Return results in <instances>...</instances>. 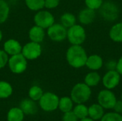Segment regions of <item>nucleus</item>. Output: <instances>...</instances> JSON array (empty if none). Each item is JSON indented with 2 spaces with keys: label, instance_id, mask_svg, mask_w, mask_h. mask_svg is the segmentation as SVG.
I'll return each mask as SVG.
<instances>
[{
  "label": "nucleus",
  "instance_id": "423d86ee",
  "mask_svg": "<svg viewBox=\"0 0 122 121\" xmlns=\"http://www.w3.org/2000/svg\"><path fill=\"white\" fill-rule=\"evenodd\" d=\"M34 21L35 25H37L44 29H47L54 24V16L49 11L41 9L35 14Z\"/></svg>",
  "mask_w": 122,
  "mask_h": 121
},
{
  "label": "nucleus",
  "instance_id": "0eeeda50",
  "mask_svg": "<svg viewBox=\"0 0 122 121\" xmlns=\"http://www.w3.org/2000/svg\"><path fill=\"white\" fill-rule=\"evenodd\" d=\"M46 34L49 38L55 42H61L67 36V29L61 24H54L47 29Z\"/></svg>",
  "mask_w": 122,
  "mask_h": 121
},
{
  "label": "nucleus",
  "instance_id": "20e7f679",
  "mask_svg": "<svg viewBox=\"0 0 122 121\" xmlns=\"http://www.w3.org/2000/svg\"><path fill=\"white\" fill-rule=\"evenodd\" d=\"M39 106L41 108L46 112H51L56 110L59 107V98L54 93L46 92L40 98Z\"/></svg>",
  "mask_w": 122,
  "mask_h": 121
},
{
  "label": "nucleus",
  "instance_id": "473e14b6",
  "mask_svg": "<svg viewBox=\"0 0 122 121\" xmlns=\"http://www.w3.org/2000/svg\"><path fill=\"white\" fill-rule=\"evenodd\" d=\"M117 72L120 74V75H122V56L119 58L117 64Z\"/></svg>",
  "mask_w": 122,
  "mask_h": 121
},
{
  "label": "nucleus",
  "instance_id": "5701e85b",
  "mask_svg": "<svg viewBox=\"0 0 122 121\" xmlns=\"http://www.w3.org/2000/svg\"><path fill=\"white\" fill-rule=\"evenodd\" d=\"M10 8L8 3L4 0H0V24L4 23L9 15Z\"/></svg>",
  "mask_w": 122,
  "mask_h": 121
},
{
  "label": "nucleus",
  "instance_id": "9b49d317",
  "mask_svg": "<svg viewBox=\"0 0 122 121\" xmlns=\"http://www.w3.org/2000/svg\"><path fill=\"white\" fill-rule=\"evenodd\" d=\"M3 50L9 56H14L21 53L22 46L19 41L10 39L6 40L3 46Z\"/></svg>",
  "mask_w": 122,
  "mask_h": 121
},
{
  "label": "nucleus",
  "instance_id": "4468645a",
  "mask_svg": "<svg viewBox=\"0 0 122 121\" xmlns=\"http://www.w3.org/2000/svg\"><path fill=\"white\" fill-rule=\"evenodd\" d=\"M95 18V12L94 9L87 8L80 11L79 14V20L83 24H89L93 22Z\"/></svg>",
  "mask_w": 122,
  "mask_h": 121
},
{
  "label": "nucleus",
  "instance_id": "412c9836",
  "mask_svg": "<svg viewBox=\"0 0 122 121\" xmlns=\"http://www.w3.org/2000/svg\"><path fill=\"white\" fill-rule=\"evenodd\" d=\"M100 81H101V76L97 72L89 73L84 78L85 83L89 87H94L97 86L99 83Z\"/></svg>",
  "mask_w": 122,
  "mask_h": 121
},
{
  "label": "nucleus",
  "instance_id": "6ab92c4d",
  "mask_svg": "<svg viewBox=\"0 0 122 121\" xmlns=\"http://www.w3.org/2000/svg\"><path fill=\"white\" fill-rule=\"evenodd\" d=\"M12 93L13 88L11 85L5 81H0V98H8L12 95Z\"/></svg>",
  "mask_w": 122,
  "mask_h": 121
},
{
  "label": "nucleus",
  "instance_id": "39448f33",
  "mask_svg": "<svg viewBox=\"0 0 122 121\" xmlns=\"http://www.w3.org/2000/svg\"><path fill=\"white\" fill-rule=\"evenodd\" d=\"M66 37L72 45H81L86 39V32L81 25L74 24L67 30Z\"/></svg>",
  "mask_w": 122,
  "mask_h": 121
},
{
  "label": "nucleus",
  "instance_id": "f704fd0d",
  "mask_svg": "<svg viewBox=\"0 0 122 121\" xmlns=\"http://www.w3.org/2000/svg\"><path fill=\"white\" fill-rule=\"evenodd\" d=\"M2 38H3V34H2V32H1V31L0 30V41L2 40Z\"/></svg>",
  "mask_w": 122,
  "mask_h": 121
},
{
  "label": "nucleus",
  "instance_id": "2f4dec72",
  "mask_svg": "<svg viewBox=\"0 0 122 121\" xmlns=\"http://www.w3.org/2000/svg\"><path fill=\"white\" fill-rule=\"evenodd\" d=\"M113 108L116 113H118L120 114L122 113V101H117Z\"/></svg>",
  "mask_w": 122,
  "mask_h": 121
},
{
  "label": "nucleus",
  "instance_id": "dca6fc26",
  "mask_svg": "<svg viewBox=\"0 0 122 121\" xmlns=\"http://www.w3.org/2000/svg\"><path fill=\"white\" fill-rule=\"evenodd\" d=\"M89 116L94 121L101 120L104 115V108L99 104H92L89 108Z\"/></svg>",
  "mask_w": 122,
  "mask_h": 121
},
{
  "label": "nucleus",
  "instance_id": "7c9ffc66",
  "mask_svg": "<svg viewBox=\"0 0 122 121\" xmlns=\"http://www.w3.org/2000/svg\"><path fill=\"white\" fill-rule=\"evenodd\" d=\"M60 3V0H44V7L48 9L56 8Z\"/></svg>",
  "mask_w": 122,
  "mask_h": 121
},
{
  "label": "nucleus",
  "instance_id": "f03ea898",
  "mask_svg": "<svg viewBox=\"0 0 122 121\" xmlns=\"http://www.w3.org/2000/svg\"><path fill=\"white\" fill-rule=\"evenodd\" d=\"M92 95L90 87L86 83H79L76 84L71 91V98L74 103L76 104L84 103L86 102Z\"/></svg>",
  "mask_w": 122,
  "mask_h": 121
},
{
  "label": "nucleus",
  "instance_id": "393cba45",
  "mask_svg": "<svg viewBox=\"0 0 122 121\" xmlns=\"http://www.w3.org/2000/svg\"><path fill=\"white\" fill-rule=\"evenodd\" d=\"M28 94L29 98L34 101H37L40 100V98L44 94V92L41 87L38 86H33L29 88Z\"/></svg>",
  "mask_w": 122,
  "mask_h": 121
},
{
  "label": "nucleus",
  "instance_id": "6e6552de",
  "mask_svg": "<svg viewBox=\"0 0 122 121\" xmlns=\"http://www.w3.org/2000/svg\"><path fill=\"white\" fill-rule=\"evenodd\" d=\"M41 46L40 44L29 41L22 46L21 53L29 61L38 58L41 54Z\"/></svg>",
  "mask_w": 122,
  "mask_h": 121
},
{
  "label": "nucleus",
  "instance_id": "c756f323",
  "mask_svg": "<svg viewBox=\"0 0 122 121\" xmlns=\"http://www.w3.org/2000/svg\"><path fill=\"white\" fill-rule=\"evenodd\" d=\"M62 121H79V118L76 116L72 111L64 113L62 116Z\"/></svg>",
  "mask_w": 122,
  "mask_h": 121
},
{
  "label": "nucleus",
  "instance_id": "9d476101",
  "mask_svg": "<svg viewBox=\"0 0 122 121\" xmlns=\"http://www.w3.org/2000/svg\"><path fill=\"white\" fill-rule=\"evenodd\" d=\"M120 81V74L117 71L110 70L103 77V85L107 89H113L116 88Z\"/></svg>",
  "mask_w": 122,
  "mask_h": 121
},
{
  "label": "nucleus",
  "instance_id": "ddd939ff",
  "mask_svg": "<svg viewBox=\"0 0 122 121\" xmlns=\"http://www.w3.org/2000/svg\"><path fill=\"white\" fill-rule=\"evenodd\" d=\"M21 110L26 115H34L37 112V106L34 101L31 98H26L21 101L19 106Z\"/></svg>",
  "mask_w": 122,
  "mask_h": 121
},
{
  "label": "nucleus",
  "instance_id": "f3484780",
  "mask_svg": "<svg viewBox=\"0 0 122 121\" xmlns=\"http://www.w3.org/2000/svg\"><path fill=\"white\" fill-rule=\"evenodd\" d=\"M24 113L20 108H11L7 113V121H23Z\"/></svg>",
  "mask_w": 122,
  "mask_h": 121
},
{
  "label": "nucleus",
  "instance_id": "f257e3e1",
  "mask_svg": "<svg viewBox=\"0 0 122 121\" xmlns=\"http://www.w3.org/2000/svg\"><path fill=\"white\" fill-rule=\"evenodd\" d=\"M66 58L71 66L79 68L86 65L88 56L85 50L80 45H72L68 48Z\"/></svg>",
  "mask_w": 122,
  "mask_h": 121
},
{
  "label": "nucleus",
  "instance_id": "7ed1b4c3",
  "mask_svg": "<svg viewBox=\"0 0 122 121\" xmlns=\"http://www.w3.org/2000/svg\"><path fill=\"white\" fill-rule=\"evenodd\" d=\"M27 59L22 55V53L11 56L9 58L8 66L9 70L15 74H21L24 73L27 68Z\"/></svg>",
  "mask_w": 122,
  "mask_h": 121
},
{
  "label": "nucleus",
  "instance_id": "cd10ccee",
  "mask_svg": "<svg viewBox=\"0 0 122 121\" xmlns=\"http://www.w3.org/2000/svg\"><path fill=\"white\" fill-rule=\"evenodd\" d=\"M103 0H85L86 6L92 9H98L102 5Z\"/></svg>",
  "mask_w": 122,
  "mask_h": 121
},
{
  "label": "nucleus",
  "instance_id": "2eb2a0df",
  "mask_svg": "<svg viewBox=\"0 0 122 121\" xmlns=\"http://www.w3.org/2000/svg\"><path fill=\"white\" fill-rule=\"evenodd\" d=\"M103 65V60L98 55H92L87 58L86 66L91 70L97 71L100 69Z\"/></svg>",
  "mask_w": 122,
  "mask_h": 121
},
{
  "label": "nucleus",
  "instance_id": "c9c22d12",
  "mask_svg": "<svg viewBox=\"0 0 122 121\" xmlns=\"http://www.w3.org/2000/svg\"></svg>",
  "mask_w": 122,
  "mask_h": 121
},
{
  "label": "nucleus",
  "instance_id": "b1692460",
  "mask_svg": "<svg viewBox=\"0 0 122 121\" xmlns=\"http://www.w3.org/2000/svg\"><path fill=\"white\" fill-rule=\"evenodd\" d=\"M72 111L76 115V116L80 120L85 118H87V116H89L88 108L85 105H84L83 103L77 104L74 107V108Z\"/></svg>",
  "mask_w": 122,
  "mask_h": 121
},
{
  "label": "nucleus",
  "instance_id": "a878e982",
  "mask_svg": "<svg viewBox=\"0 0 122 121\" xmlns=\"http://www.w3.org/2000/svg\"><path fill=\"white\" fill-rule=\"evenodd\" d=\"M27 8L31 11H38L44 7V0H24Z\"/></svg>",
  "mask_w": 122,
  "mask_h": 121
},
{
  "label": "nucleus",
  "instance_id": "72a5a7b5",
  "mask_svg": "<svg viewBox=\"0 0 122 121\" xmlns=\"http://www.w3.org/2000/svg\"><path fill=\"white\" fill-rule=\"evenodd\" d=\"M80 121H94L93 119H92L91 118H85L83 119H81Z\"/></svg>",
  "mask_w": 122,
  "mask_h": 121
},
{
  "label": "nucleus",
  "instance_id": "aec40b11",
  "mask_svg": "<svg viewBox=\"0 0 122 121\" xmlns=\"http://www.w3.org/2000/svg\"><path fill=\"white\" fill-rule=\"evenodd\" d=\"M73 101L71 98V97H67V96H64L62 97L59 99V108L60 109V111L61 112L66 113L69 111H72L73 109Z\"/></svg>",
  "mask_w": 122,
  "mask_h": 121
},
{
  "label": "nucleus",
  "instance_id": "a211bd4d",
  "mask_svg": "<svg viewBox=\"0 0 122 121\" xmlns=\"http://www.w3.org/2000/svg\"><path fill=\"white\" fill-rule=\"evenodd\" d=\"M109 36L115 42H122V22L114 25L111 28Z\"/></svg>",
  "mask_w": 122,
  "mask_h": 121
},
{
  "label": "nucleus",
  "instance_id": "bb28decb",
  "mask_svg": "<svg viewBox=\"0 0 122 121\" xmlns=\"http://www.w3.org/2000/svg\"><path fill=\"white\" fill-rule=\"evenodd\" d=\"M101 121H122V116L116 112L107 113L103 116Z\"/></svg>",
  "mask_w": 122,
  "mask_h": 121
},
{
  "label": "nucleus",
  "instance_id": "4be33fe9",
  "mask_svg": "<svg viewBox=\"0 0 122 121\" xmlns=\"http://www.w3.org/2000/svg\"><path fill=\"white\" fill-rule=\"evenodd\" d=\"M61 24L66 28H70L76 24V17L74 14L66 12L61 16Z\"/></svg>",
  "mask_w": 122,
  "mask_h": 121
},
{
  "label": "nucleus",
  "instance_id": "c85d7f7f",
  "mask_svg": "<svg viewBox=\"0 0 122 121\" xmlns=\"http://www.w3.org/2000/svg\"><path fill=\"white\" fill-rule=\"evenodd\" d=\"M9 58V55L4 50H0V69L4 68L8 64Z\"/></svg>",
  "mask_w": 122,
  "mask_h": 121
},
{
  "label": "nucleus",
  "instance_id": "1a4fd4ad",
  "mask_svg": "<svg viewBox=\"0 0 122 121\" xmlns=\"http://www.w3.org/2000/svg\"><path fill=\"white\" fill-rule=\"evenodd\" d=\"M98 103L105 109H112L117 102V98L113 92L109 90H102L97 97Z\"/></svg>",
  "mask_w": 122,
  "mask_h": 121
},
{
  "label": "nucleus",
  "instance_id": "f8f14e48",
  "mask_svg": "<svg viewBox=\"0 0 122 121\" xmlns=\"http://www.w3.org/2000/svg\"><path fill=\"white\" fill-rule=\"evenodd\" d=\"M45 35V29L37 25L33 26L29 31V38L33 42L41 44L44 41Z\"/></svg>",
  "mask_w": 122,
  "mask_h": 121
}]
</instances>
